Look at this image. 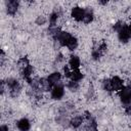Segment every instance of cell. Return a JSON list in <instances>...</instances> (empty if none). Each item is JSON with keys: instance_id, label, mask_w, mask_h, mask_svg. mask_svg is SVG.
Instances as JSON below:
<instances>
[{"instance_id": "obj_6", "label": "cell", "mask_w": 131, "mask_h": 131, "mask_svg": "<svg viewBox=\"0 0 131 131\" xmlns=\"http://www.w3.org/2000/svg\"><path fill=\"white\" fill-rule=\"evenodd\" d=\"M63 94H64V90H63V86L61 85H56L51 90V97L53 99H60L63 96Z\"/></svg>"}, {"instance_id": "obj_7", "label": "cell", "mask_w": 131, "mask_h": 131, "mask_svg": "<svg viewBox=\"0 0 131 131\" xmlns=\"http://www.w3.org/2000/svg\"><path fill=\"white\" fill-rule=\"evenodd\" d=\"M18 1H15V0H10L6 3V7H7V13L8 14H11L13 15L16 11H17V8H18Z\"/></svg>"}, {"instance_id": "obj_5", "label": "cell", "mask_w": 131, "mask_h": 131, "mask_svg": "<svg viewBox=\"0 0 131 131\" xmlns=\"http://www.w3.org/2000/svg\"><path fill=\"white\" fill-rule=\"evenodd\" d=\"M118 36H119V40L121 42H128V40L131 38L130 34H129V31H128V26H124L119 32H118Z\"/></svg>"}, {"instance_id": "obj_18", "label": "cell", "mask_w": 131, "mask_h": 131, "mask_svg": "<svg viewBox=\"0 0 131 131\" xmlns=\"http://www.w3.org/2000/svg\"><path fill=\"white\" fill-rule=\"evenodd\" d=\"M68 88H69L71 91H77L78 88H79V84H78V82H76V81H71V82H69V84H68Z\"/></svg>"}, {"instance_id": "obj_2", "label": "cell", "mask_w": 131, "mask_h": 131, "mask_svg": "<svg viewBox=\"0 0 131 131\" xmlns=\"http://www.w3.org/2000/svg\"><path fill=\"white\" fill-rule=\"evenodd\" d=\"M6 85H7V87L9 88V91H10V95H11V96L15 97V96H17L18 93L20 92V85H19V83H18L15 79H12V78L7 79Z\"/></svg>"}, {"instance_id": "obj_19", "label": "cell", "mask_w": 131, "mask_h": 131, "mask_svg": "<svg viewBox=\"0 0 131 131\" xmlns=\"http://www.w3.org/2000/svg\"><path fill=\"white\" fill-rule=\"evenodd\" d=\"M103 85V89L106 90V91H113V88H112V83H111V80L110 79H106L103 81L102 83Z\"/></svg>"}, {"instance_id": "obj_16", "label": "cell", "mask_w": 131, "mask_h": 131, "mask_svg": "<svg viewBox=\"0 0 131 131\" xmlns=\"http://www.w3.org/2000/svg\"><path fill=\"white\" fill-rule=\"evenodd\" d=\"M17 64H18V67H19V68H21L23 70H24V69H26L27 67H29V66H30V64H29V60H28V58H26V57L20 58V59L18 60Z\"/></svg>"}, {"instance_id": "obj_3", "label": "cell", "mask_w": 131, "mask_h": 131, "mask_svg": "<svg viewBox=\"0 0 131 131\" xmlns=\"http://www.w3.org/2000/svg\"><path fill=\"white\" fill-rule=\"evenodd\" d=\"M119 96L121 98V101L124 104H130L131 103V84L127 87H123L119 91Z\"/></svg>"}, {"instance_id": "obj_15", "label": "cell", "mask_w": 131, "mask_h": 131, "mask_svg": "<svg viewBox=\"0 0 131 131\" xmlns=\"http://www.w3.org/2000/svg\"><path fill=\"white\" fill-rule=\"evenodd\" d=\"M82 122H83V118L80 117V116H78V117H75L74 119H72V120L70 121V124H71L72 127H74V128H78V127L82 124Z\"/></svg>"}, {"instance_id": "obj_11", "label": "cell", "mask_w": 131, "mask_h": 131, "mask_svg": "<svg viewBox=\"0 0 131 131\" xmlns=\"http://www.w3.org/2000/svg\"><path fill=\"white\" fill-rule=\"evenodd\" d=\"M30 121L26 118L24 119H20L18 122H17V128L20 130V131H28L30 129Z\"/></svg>"}, {"instance_id": "obj_9", "label": "cell", "mask_w": 131, "mask_h": 131, "mask_svg": "<svg viewBox=\"0 0 131 131\" xmlns=\"http://www.w3.org/2000/svg\"><path fill=\"white\" fill-rule=\"evenodd\" d=\"M111 83H112V88L113 90H121L123 88V81L119 78V77H114L113 79H111Z\"/></svg>"}, {"instance_id": "obj_21", "label": "cell", "mask_w": 131, "mask_h": 131, "mask_svg": "<svg viewBox=\"0 0 131 131\" xmlns=\"http://www.w3.org/2000/svg\"><path fill=\"white\" fill-rule=\"evenodd\" d=\"M123 27H124V24H122L121 21H118L117 24H115V26H114V30L117 31V32H119Z\"/></svg>"}, {"instance_id": "obj_22", "label": "cell", "mask_w": 131, "mask_h": 131, "mask_svg": "<svg viewBox=\"0 0 131 131\" xmlns=\"http://www.w3.org/2000/svg\"><path fill=\"white\" fill-rule=\"evenodd\" d=\"M63 72H64V75H66V77H69V78H71V76H72V71H70V67L66 66V67L63 68Z\"/></svg>"}, {"instance_id": "obj_20", "label": "cell", "mask_w": 131, "mask_h": 131, "mask_svg": "<svg viewBox=\"0 0 131 131\" xmlns=\"http://www.w3.org/2000/svg\"><path fill=\"white\" fill-rule=\"evenodd\" d=\"M45 21H46V18H45L44 16H41V15L38 16L37 19H36V24H37V25H44Z\"/></svg>"}, {"instance_id": "obj_10", "label": "cell", "mask_w": 131, "mask_h": 131, "mask_svg": "<svg viewBox=\"0 0 131 131\" xmlns=\"http://www.w3.org/2000/svg\"><path fill=\"white\" fill-rule=\"evenodd\" d=\"M69 67L72 70H78L80 68V58L76 55H72L69 60Z\"/></svg>"}, {"instance_id": "obj_14", "label": "cell", "mask_w": 131, "mask_h": 131, "mask_svg": "<svg viewBox=\"0 0 131 131\" xmlns=\"http://www.w3.org/2000/svg\"><path fill=\"white\" fill-rule=\"evenodd\" d=\"M82 78H83V74L79 71V69H78V70H73V71H72V76H71L72 81H76V82H78V81H80Z\"/></svg>"}, {"instance_id": "obj_23", "label": "cell", "mask_w": 131, "mask_h": 131, "mask_svg": "<svg viewBox=\"0 0 131 131\" xmlns=\"http://www.w3.org/2000/svg\"><path fill=\"white\" fill-rule=\"evenodd\" d=\"M125 111H126V114H127V115H130V116H131V104L127 105L126 108H125Z\"/></svg>"}, {"instance_id": "obj_13", "label": "cell", "mask_w": 131, "mask_h": 131, "mask_svg": "<svg viewBox=\"0 0 131 131\" xmlns=\"http://www.w3.org/2000/svg\"><path fill=\"white\" fill-rule=\"evenodd\" d=\"M92 20H93V12H92V10L90 8H86L85 9V16H84L83 21L85 24H89Z\"/></svg>"}, {"instance_id": "obj_4", "label": "cell", "mask_w": 131, "mask_h": 131, "mask_svg": "<svg viewBox=\"0 0 131 131\" xmlns=\"http://www.w3.org/2000/svg\"><path fill=\"white\" fill-rule=\"evenodd\" d=\"M71 15L78 21H81L84 19L85 16V9L81 7H74L71 11Z\"/></svg>"}, {"instance_id": "obj_8", "label": "cell", "mask_w": 131, "mask_h": 131, "mask_svg": "<svg viewBox=\"0 0 131 131\" xmlns=\"http://www.w3.org/2000/svg\"><path fill=\"white\" fill-rule=\"evenodd\" d=\"M47 80L48 82L51 84V86H56L57 83L60 81V74L55 72V73H52L50 74L48 77H47Z\"/></svg>"}, {"instance_id": "obj_17", "label": "cell", "mask_w": 131, "mask_h": 131, "mask_svg": "<svg viewBox=\"0 0 131 131\" xmlns=\"http://www.w3.org/2000/svg\"><path fill=\"white\" fill-rule=\"evenodd\" d=\"M57 17H58V13L57 12H52L49 16V21H50V25L51 27H54L55 26V23L57 20Z\"/></svg>"}, {"instance_id": "obj_12", "label": "cell", "mask_w": 131, "mask_h": 131, "mask_svg": "<svg viewBox=\"0 0 131 131\" xmlns=\"http://www.w3.org/2000/svg\"><path fill=\"white\" fill-rule=\"evenodd\" d=\"M39 82H40V90H43V91L51 90V84L48 82L47 79H41L39 80Z\"/></svg>"}, {"instance_id": "obj_24", "label": "cell", "mask_w": 131, "mask_h": 131, "mask_svg": "<svg viewBox=\"0 0 131 131\" xmlns=\"http://www.w3.org/2000/svg\"><path fill=\"white\" fill-rule=\"evenodd\" d=\"M0 131H8V126L7 125H1L0 126Z\"/></svg>"}, {"instance_id": "obj_25", "label": "cell", "mask_w": 131, "mask_h": 131, "mask_svg": "<svg viewBox=\"0 0 131 131\" xmlns=\"http://www.w3.org/2000/svg\"><path fill=\"white\" fill-rule=\"evenodd\" d=\"M128 31H129V34H130V36H131V23H130V25L128 26Z\"/></svg>"}, {"instance_id": "obj_1", "label": "cell", "mask_w": 131, "mask_h": 131, "mask_svg": "<svg viewBox=\"0 0 131 131\" xmlns=\"http://www.w3.org/2000/svg\"><path fill=\"white\" fill-rule=\"evenodd\" d=\"M57 41L61 46H67L70 50H74L78 46V41L75 37H73L70 33L67 32H61Z\"/></svg>"}]
</instances>
